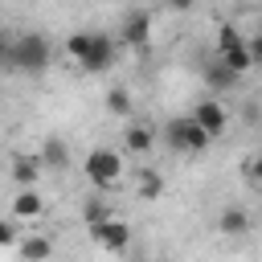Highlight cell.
I'll return each instance as SVG.
<instances>
[{
    "label": "cell",
    "instance_id": "1",
    "mask_svg": "<svg viewBox=\"0 0 262 262\" xmlns=\"http://www.w3.org/2000/svg\"><path fill=\"white\" fill-rule=\"evenodd\" d=\"M53 61V49L45 41V33H16L4 41V70L8 74H25V78H41Z\"/></svg>",
    "mask_w": 262,
    "mask_h": 262
},
{
    "label": "cell",
    "instance_id": "2",
    "mask_svg": "<svg viewBox=\"0 0 262 262\" xmlns=\"http://www.w3.org/2000/svg\"><path fill=\"white\" fill-rule=\"evenodd\" d=\"M82 172H86V180L94 184V188H115L119 180H123V172H127V164H123V156L115 151V147H94V151H86V160H82Z\"/></svg>",
    "mask_w": 262,
    "mask_h": 262
},
{
    "label": "cell",
    "instance_id": "3",
    "mask_svg": "<svg viewBox=\"0 0 262 262\" xmlns=\"http://www.w3.org/2000/svg\"><path fill=\"white\" fill-rule=\"evenodd\" d=\"M164 143L172 147V151H205L209 143H213V135L192 119V115H184V119H172L168 127H164Z\"/></svg>",
    "mask_w": 262,
    "mask_h": 262
},
{
    "label": "cell",
    "instance_id": "4",
    "mask_svg": "<svg viewBox=\"0 0 262 262\" xmlns=\"http://www.w3.org/2000/svg\"><path fill=\"white\" fill-rule=\"evenodd\" d=\"M217 57L233 70V74H250L258 61H254V53H250V41L233 29V25H225L221 33H217Z\"/></svg>",
    "mask_w": 262,
    "mask_h": 262
},
{
    "label": "cell",
    "instance_id": "5",
    "mask_svg": "<svg viewBox=\"0 0 262 262\" xmlns=\"http://www.w3.org/2000/svg\"><path fill=\"white\" fill-rule=\"evenodd\" d=\"M86 229H90V242H94L98 250H106V254H123V250L131 246V225L119 221V217H106V221L86 225Z\"/></svg>",
    "mask_w": 262,
    "mask_h": 262
},
{
    "label": "cell",
    "instance_id": "6",
    "mask_svg": "<svg viewBox=\"0 0 262 262\" xmlns=\"http://www.w3.org/2000/svg\"><path fill=\"white\" fill-rule=\"evenodd\" d=\"M86 74H106L111 66H115V37L111 33H94V45H90V53L78 61Z\"/></svg>",
    "mask_w": 262,
    "mask_h": 262
},
{
    "label": "cell",
    "instance_id": "7",
    "mask_svg": "<svg viewBox=\"0 0 262 262\" xmlns=\"http://www.w3.org/2000/svg\"><path fill=\"white\" fill-rule=\"evenodd\" d=\"M192 119L217 139V135H225V127H229V115H225V106L217 102V98H196V106H192Z\"/></svg>",
    "mask_w": 262,
    "mask_h": 262
},
{
    "label": "cell",
    "instance_id": "8",
    "mask_svg": "<svg viewBox=\"0 0 262 262\" xmlns=\"http://www.w3.org/2000/svg\"><path fill=\"white\" fill-rule=\"evenodd\" d=\"M123 143H127L131 156H147V151L156 147V127H147V123H139V119H127Z\"/></svg>",
    "mask_w": 262,
    "mask_h": 262
},
{
    "label": "cell",
    "instance_id": "9",
    "mask_svg": "<svg viewBox=\"0 0 262 262\" xmlns=\"http://www.w3.org/2000/svg\"><path fill=\"white\" fill-rule=\"evenodd\" d=\"M41 168H45L41 151H37V156H16V160H12V180H16L20 188H37V180H41Z\"/></svg>",
    "mask_w": 262,
    "mask_h": 262
},
{
    "label": "cell",
    "instance_id": "10",
    "mask_svg": "<svg viewBox=\"0 0 262 262\" xmlns=\"http://www.w3.org/2000/svg\"><path fill=\"white\" fill-rule=\"evenodd\" d=\"M45 213V196L37 192V188H20L16 196H12V217H20V221H37Z\"/></svg>",
    "mask_w": 262,
    "mask_h": 262
},
{
    "label": "cell",
    "instance_id": "11",
    "mask_svg": "<svg viewBox=\"0 0 262 262\" xmlns=\"http://www.w3.org/2000/svg\"><path fill=\"white\" fill-rule=\"evenodd\" d=\"M147 33H151V16L143 8H135L127 20H123V41L127 45H147Z\"/></svg>",
    "mask_w": 262,
    "mask_h": 262
},
{
    "label": "cell",
    "instance_id": "12",
    "mask_svg": "<svg viewBox=\"0 0 262 262\" xmlns=\"http://www.w3.org/2000/svg\"><path fill=\"white\" fill-rule=\"evenodd\" d=\"M217 229H221V233H229V237H242V233H250V213L233 205V209H225V213H221Z\"/></svg>",
    "mask_w": 262,
    "mask_h": 262
},
{
    "label": "cell",
    "instance_id": "13",
    "mask_svg": "<svg viewBox=\"0 0 262 262\" xmlns=\"http://www.w3.org/2000/svg\"><path fill=\"white\" fill-rule=\"evenodd\" d=\"M41 160H45V168H70V147L57 135H49L45 147H41Z\"/></svg>",
    "mask_w": 262,
    "mask_h": 262
},
{
    "label": "cell",
    "instance_id": "14",
    "mask_svg": "<svg viewBox=\"0 0 262 262\" xmlns=\"http://www.w3.org/2000/svg\"><path fill=\"white\" fill-rule=\"evenodd\" d=\"M135 192L143 196V201H156L160 192H164V176H156V172H135Z\"/></svg>",
    "mask_w": 262,
    "mask_h": 262
},
{
    "label": "cell",
    "instance_id": "15",
    "mask_svg": "<svg viewBox=\"0 0 262 262\" xmlns=\"http://www.w3.org/2000/svg\"><path fill=\"white\" fill-rule=\"evenodd\" d=\"M90 45H94V33H70L66 37V57L70 61H82L90 53Z\"/></svg>",
    "mask_w": 262,
    "mask_h": 262
},
{
    "label": "cell",
    "instance_id": "16",
    "mask_svg": "<svg viewBox=\"0 0 262 262\" xmlns=\"http://www.w3.org/2000/svg\"><path fill=\"white\" fill-rule=\"evenodd\" d=\"M106 217H111L106 196H90V201L82 205V221H86V225H98V221H106Z\"/></svg>",
    "mask_w": 262,
    "mask_h": 262
},
{
    "label": "cell",
    "instance_id": "17",
    "mask_svg": "<svg viewBox=\"0 0 262 262\" xmlns=\"http://www.w3.org/2000/svg\"><path fill=\"white\" fill-rule=\"evenodd\" d=\"M49 254H53V242H45V237H29L20 246V258H29V262H45Z\"/></svg>",
    "mask_w": 262,
    "mask_h": 262
},
{
    "label": "cell",
    "instance_id": "18",
    "mask_svg": "<svg viewBox=\"0 0 262 262\" xmlns=\"http://www.w3.org/2000/svg\"><path fill=\"white\" fill-rule=\"evenodd\" d=\"M106 111L131 119V98H127V90H111V94H106Z\"/></svg>",
    "mask_w": 262,
    "mask_h": 262
},
{
    "label": "cell",
    "instance_id": "19",
    "mask_svg": "<svg viewBox=\"0 0 262 262\" xmlns=\"http://www.w3.org/2000/svg\"><path fill=\"white\" fill-rule=\"evenodd\" d=\"M12 242H16V225H12V221H4V225H0V250L8 254V250H12Z\"/></svg>",
    "mask_w": 262,
    "mask_h": 262
},
{
    "label": "cell",
    "instance_id": "20",
    "mask_svg": "<svg viewBox=\"0 0 262 262\" xmlns=\"http://www.w3.org/2000/svg\"><path fill=\"white\" fill-rule=\"evenodd\" d=\"M250 53H254V61L262 66V29H258V33L250 37Z\"/></svg>",
    "mask_w": 262,
    "mask_h": 262
},
{
    "label": "cell",
    "instance_id": "21",
    "mask_svg": "<svg viewBox=\"0 0 262 262\" xmlns=\"http://www.w3.org/2000/svg\"><path fill=\"white\" fill-rule=\"evenodd\" d=\"M250 176H254V180H262V151L250 160Z\"/></svg>",
    "mask_w": 262,
    "mask_h": 262
},
{
    "label": "cell",
    "instance_id": "22",
    "mask_svg": "<svg viewBox=\"0 0 262 262\" xmlns=\"http://www.w3.org/2000/svg\"><path fill=\"white\" fill-rule=\"evenodd\" d=\"M168 8H176V12H184V8H192V0H168Z\"/></svg>",
    "mask_w": 262,
    "mask_h": 262
},
{
    "label": "cell",
    "instance_id": "23",
    "mask_svg": "<svg viewBox=\"0 0 262 262\" xmlns=\"http://www.w3.org/2000/svg\"><path fill=\"white\" fill-rule=\"evenodd\" d=\"M258 29H262V16H258Z\"/></svg>",
    "mask_w": 262,
    "mask_h": 262
}]
</instances>
